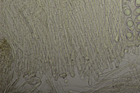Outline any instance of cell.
<instances>
[{"label":"cell","mask_w":140,"mask_h":93,"mask_svg":"<svg viewBox=\"0 0 140 93\" xmlns=\"http://www.w3.org/2000/svg\"><path fill=\"white\" fill-rule=\"evenodd\" d=\"M136 30L138 32L140 31V22L138 23L136 27Z\"/></svg>","instance_id":"52a82bcc"},{"label":"cell","mask_w":140,"mask_h":93,"mask_svg":"<svg viewBox=\"0 0 140 93\" xmlns=\"http://www.w3.org/2000/svg\"><path fill=\"white\" fill-rule=\"evenodd\" d=\"M126 24L128 28L131 31L134 30L135 28L133 20L130 17L128 18Z\"/></svg>","instance_id":"7a4b0ae2"},{"label":"cell","mask_w":140,"mask_h":93,"mask_svg":"<svg viewBox=\"0 0 140 93\" xmlns=\"http://www.w3.org/2000/svg\"><path fill=\"white\" fill-rule=\"evenodd\" d=\"M125 33L126 37L128 40L130 42L132 41L134 38L132 31L127 28L125 31Z\"/></svg>","instance_id":"3957f363"},{"label":"cell","mask_w":140,"mask_h":93,"mask_svg":"<svg viewBox=\"0 0 140 93\" xmlns=\"http://www.w3.org/2000/svg\"><path fill=\"white\" fill-rule=\"evenodd\" d=\"M131 0H123V3L124 4H127L130 3Z\"/></svg>","instance_id":"ba28073f"},{"label":"cell","mask_w":140,"mask_h":93,"mask_svg":"<svg viewBox=\"0 0 140 93\" xmlns=\"http://www.w3.org/2000/svg\"><path fill=\"white\" fill-rule=\"evenodd\" d=\"M138 40L139 41H140V31L139 32V33L138 34Z\"/></svg>","instance_id":"9c48e42d"},{"label":"cell","mask_w":140,"mask_h":93,"mask_svg":"<svg viewBox=\"0 0 140 93\" xmlns=\"http://www.w3.org/2000/svg\"><path fill=\"white\" fill-rule=\"evenodd\" d=\"M135 5L137 7L140 6V0H135Z\"/></svg>","instance_id":"8992f818"},{"label":"cell","mask_w":140,"mask_h":93,"mask_svg":"<svg viewBox=\"0 0 140 93\" xmlns=\"http://www.w3.org/2000/svg\"><path fill=\"white\" fill-rule=\"evenodd\" d=\"M134 22L136 23H138L140 22V14L137 16L135 18Z\"/></svg>","instance_id":"5b68a950"},{"label":"cell","mask_w":140,"mask_h":93,"mask_svg":"<svg viewBox=\"0 0 140 93\" xmlns=\"http://www.w3.org/2000/svg\"><path fill=\"white\" fill-rule=\"evenodd\" d=\"M134 14L136 16L140 14V6L135 9L134 12Z\"/></svg>","instance_id":"277c9868"},{"label":"cell","mask_w":140,"mask_h":93,"mask_svg":"<svg viewBox=\"0 0 140 93\" xmlns=\"http://www.w3.org/2000/svg\"><path fill=\"white\" fill-rule=\"evenodd\" d=\"M122 9L124 15L128 18L131 17L132 15V11L130 8L127 4H123Z\"/></svg>","instance_id":"6da1fadb"}]
</instances>
